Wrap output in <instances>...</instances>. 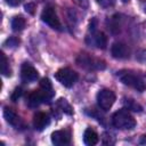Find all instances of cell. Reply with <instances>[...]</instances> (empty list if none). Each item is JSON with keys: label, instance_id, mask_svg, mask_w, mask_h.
Wrapping results in <instances>:
<instances>
[{"label": "cell", "instance_id": "1", "mask_svg": "<svg viewBox=\"0 0 146 146\" xmlns=\"http://www.w3.org/2000/svg\"><path fill=\"white\" fill-rule=\"evenodd\" d=\"M117 76L121 80V82L128 87H131L138 91H144L146 89V80L144 75L138 74L133 71L129 70H122L117 72Z\"/></svg>", "mask_w": 146, "mask_h": 146}, {"label": "cell", "instance_id": "2", "mask_svg": "<svg viewBox=\"0 0 146 146\" xmlns=\"http://www.w3.org/2000/svg\"><path fill=\"white\" fill-rule=\"evenodd\" d=\"M112 123L115 128L121 130H131L136 127V120L127 108L116 111L112 116Z\"/></svg>", "mask_w": 146, "mask_h": 146}, {"label": "cell", "instance_id": "3", "mask_svg": "<svg viewBox=\"0 0 146 146\" xmlns=\"http://www.w3.org/2000/svg\"><path fill=\"white\" fill-rule=\"evenodd\" d=\"M78 73L68 67H63V68H59L56 73H55V79L60 83L63 84L64 87L66 88H70L72 87L76 81H78Z\"/></svg>", "mask_w": 146, "mask_h": 146}, {"label": "cell", "instance_id": "4", "mask_svg": "<svg viewBox=\"0 0 146 146\" xmlns=\"http://www.w3.org/2000/svg\"><path fill=\"white\" fill-rule=\"evenodd\" d=\"M41 19L42 22H44L47 25H49L51 29L54 30H58L60 31L62 30V24H60V21L56 14V10L54 7L51 6H47L44 7V9L42 10L41 13Z\"/></svg>", "mask_w": 146, "mask_h": 146}, {"label": "cell", "instance_id": "5", "mask_svg": "<svg viewBox=\"0 0 146 146\" xmlns=\"http://www.w3.org/2000/svg\"><path fill=\"white\" fill-rule=\"evenodd\" d=\"M115 94L110 89H102L97 94V104L103 111H108L114 102H115Z\"/></svg>", "mask_w": 146, "mask_h": 146}, {"label": "cell", "instance_id": "6", "mask_svg": "<svg viewBox=\"0 0 146 146\" xmlns=\"http://www.w3.org/2000/svg\"><path fill=\"white\" fill-rule=\"evenodd\" d=\"M21 78L25 82H33L39 78V73L30 63H24L21 68Z\"/></svg>", "mask_w": 146, "mask_h": 146}, {"label": "cell", "instance_id": "7", "mask_svg": "<svg viewBox=\"0 0 146 146\" xmlns=\"http://www.w3.org/2000/svg\"><path fill=\"white\" fill-rule=\"evenodd\" d=\"M71 141V133L66 130H57L51 133V143L56 146L67 145Z\"/></svg>", "mask_w": 146, "mask_h": 146}, {"label": "cell", "instance_id": "8", "mask_svg": "<svg viewBox=\"0 0 146 146\" xmlns=\"http://www.w3.org/2000/svg\"><path fill=\"white\" fill-rule=\"evenodd\" d=\"M111 52H112V56L114 58L122 59V58L129 57L130 50H129V48H128V46L125 43H123V42H115V43H113V46L111 48Z\"/></svg>", "mask_w": 146, "mask_h": 146}, {"label": "cell", "instance_id": "9", "mask_svg": "<svg viewBox=\"0 0 146 146\" xmlns=\"http://www.w3.org/2000/svg\"><path fill=\"white\" fill-rule=\"evenodd\" d=\"M50 123V117L48 114L43 113V112H38L36 114H34L33 116V125L35 128V130L38 131H42L46 127H48Z\"/></svg>", "mask_w": 146, "mask_h": 146}, {"label": "cell", "instance_id": "10", "mask_svg": "<svg viewBox=\"0 0 146 146\" xmlns=\"http://www.w3.org/2000/svg\"><path fill=\"white\" fill-rule=\"evenodd\" d=\"M48 102L47 97L44 96V94L39 89V90H34L29 95V99H27V104L30 107H36L39 106L41 103Z\"/></svg>", "mask_w": 146, "mask_h": 146}, {"label": "cell", "instance_id": "11", "mask_svg": "<svg viewBox=\"0 0 146 146\" xmlns=\"http://www.w3.org/2000/svg\"><path fill=\"white\" fill-rule=\"evenodd\" d=\"M98 140H99L98 133L94 129L87 128L84 133H83V141H84V144L88 145V146H94V145H96L98 143Z\"/></svg>", "mask_w": 146, "mask_h": 146}, {"label": "cell", "instance_id": "12", "mask_svg": "<svg viewBox=\"0 0 146 146\" xmlns=\"http://www.w3.org/2000/svg\"><path fill=\"white\" fill-rule=\"evenodd\" d=\"M3 117H5V120H6L9 124H11V125H14V127H17L18 123H19V117H18V115L16 114V112H15L14 110H11V108H9V107H5V110H3Z\"/></svg>", "mask_w": 146, "mask_h": 146}, {"label": "cell", "instance_id": "13", "mask_svg": "<svg viewBox=\"0 0 146 146\" xmlns=\"http://www.w3.org/2000/svg\"><path fill=\"white\" fill-rule=\"evenodd\" d=\"M91 38H92V43L96 47H98L100 49H105L106 48V46H107V38H106V35L103 32H95Z\"/></svg>", "mask_w": 146, "mask_h": 146}, {"label": "cell", "instance_id": "14", "mask_svg": "<svg viewBox=\"0 0 146 146\" xmlns=\"http://www.w3.org/2000/svg\"><path fill=\"white\" fill-rule=\"evenodd\" d=\"M40 90L44 94V96L47 97L48 100L54 96V91H52L51 82H50V80L47 79V78H43V79L40 81Z\"/></svg>", "mask_w": 146, "mask_h": 146}, {"label": "cell", "instance_id": "15", "mask_svg": "<svg viewBox=\"0 0 146 146\" xmlns=\"http://www.w3.org/2000/svg\"><path fill=\"white\" fill-rule=\"evenodd\" d=\"M25 25H26V22L23 18V16H15L11 19V29L15 32H19V31L24 30Z\"/></svg>", "mask_w": 146, "mask_h": 146}, {"label": "cell", "instance_id": "16", "mask_svg": "<svg viewBox=\"0 0 146 146\" xmlns=\"http://www.w3.org/2000/svg\"><path fill=\"white\" fill-rule=\"evenodd\" d=\"M0 67H1V73L5 76H10L11 75V68L9 66V62L7 59V57L5 56L3 52H1V63H0Z\"/></svg>", "mask_w": 146, "mask_h": 146}, {"label": "cell", "instance_id": "17", "mask_svg": "<svg viewBox=\"0 0 146 146\" xmlns=\"http://www.w3.org/2000/svg\"><path fill=\"white\" fill-rule=\"evenodd\" d=\"M123 104L125 105V107L128 110H131L133 112H141L143 111V107L131 98H123Z\"/></svg>", "mask_w": 146, "mask_h": 146}, {"label": "cell", "instance_id": "18", "mask_svg": "<svg viewBox=\"0 0 146 146\" xmlns=\"http://www.w3.org/2000/svg\"><path fill=\"white\" fill-rule=\"evenodd\" d=\"M57 106H58L64 113H66V114H68V115H71V114L73 113V110H72L71 105H70V104L67 103V100L64 99V98L58 99V102H57Z\"/></svg>", "mask_w": 146, "mask_h": 146}, {"label": "cell", "instance_id": "19", "mask_svg": "<svg viewBox=\"0 0 146 146\" xmlns=\"http://www.w3.org/2000/svg\"><path fill=\"white\" fill-rule=\"evenodd\" d=\"M97 2L103 8H110V7H113L114 6L115 0H97Z\"/></svg>", "mask_w": 146, "mask_h": 146}, {"label": "cell", "instance_id": "20", "mask_svg": "<svg viewBox=\"0 0 146 146\" xmlns=\"http://www.w3.org/2000/svg\"><path fill=\"white\" fill-rule=\"evenodd\" d=\"M22 96V89L21 88H16L14 91H13V94H11V96H10V98H11V100L13 102H17L18 100V98Z\"/></svg>", "mask_w": 146, "mask_h": 146}, {"label": "cell", "instance_id": "21", "mask_svg": "<svg viewBox=\"0 0 146 146\" xmlns=\"http://www.w3.org/2000/svg\"><path fill=\"white\" fill-rule=\"evenodd\" d=\"M18 40L16 39V38H9L6 42H5V46L6 47H16L17 44H18Z\"/></svg>", "mask_w": 146, "mask_h": 146}, {"label": "cell", "instance_id": "22", "mask_svg": "<svg viewBox=\"0 0 146 146\" xmlns=\"http://www.w3.org/2000/svg\"><path fill=\"white\" fill-rule=\"evenodd\" d=\"M34 8H35L34 3H27V5H25V10L27 13H30V14H33L34 13Z\"/></svg>", "mask_w": 146, "mask_h": 146}, {"label": "cell", "instance_id": "23", "mask_svg": "<svg viewBox=\"0 0 146 146\" xmlns=\"http://www.w3.org/2000/svg\"><path fill=\"white\" fill-rule=\"evenodd\" d=\"M6 2H7L9 6L16 7V6H18V5L22 2V0H6Z\"/></svg>", "mask_w": 146, "mask_h": 146}]
</instances>
